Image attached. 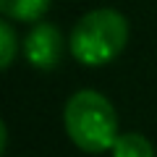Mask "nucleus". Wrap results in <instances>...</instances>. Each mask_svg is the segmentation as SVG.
Listing matches in <instances>:
<instances>
[{
  "instance_id": "obj_2",
  "label": "nucleus",
  "mask_w": 157,
  "mask_h": 157,
  "mask_svg": "<svg viewBox=\"0 0 157 157\" xmlns=\"http://www.w3.org/2000/svg\"><path fill=\"white\" fill-rule=\"evenodd\" d=\"M128 42V21L115 8H97L76 21L68 37L71 55L84 66H105L123 52Z\"/></svg>"
},
{
  "instance_id": "obj_3",
  "label": "nucleus",
  "mask_w": 157,
  "mask_h": 157,
  "mask_svg": "<svg viewBox=\"0 0 157 157\" xmlns=\"http://www.w3.org/2000/svg\"><path fill=\"white\" fill-rule=\"evenodd\" d=\"M24 55L34 68H55L63 55V37L52 24H37L24 39Z\"/></svg>"
},
{
  "instance_id": "obj_4",
  "label": "nucleus",
  "mask_w": 157,
  "mask_h": 157,
  "mask_svg": "<svg viewBox=\"0 0 157 157\" xmlns=\"http://www.w3.org/2000/svg\"><path fill=\"white\" fill-rule=\"evenodd\" d=\"M50 3L52 0H0V11L11 21L32 24L42 18V13L50 8Z\"/></svg>"
},
{
  "instance_id": "obj_6",
  "label": "nucleus",
  "mask_w": 157,
  "mask_h": 157,
  "mask_svg": "<svg viewBox=\"0 0 157 157\" xmlns=\"http://www.w3.org/2000/svg\"><path fill=\"white\" fill-rule=\"evenodd\" d=\"M18 50V42H16V32L8 21L0 24V66L3 68H11L13 58H16Z\"/></svg>"
},
{
  "instance_id": "obj_1",
  "label": "nucleus",
  "mask_w": 157,
  "mask_h": 157,
  "mask_svg": "<svg viewBox=\"0 0 157 157\" xmlns=\"http://www.w3.org/2000/svg\"><path fill=\"white\" fill-rule=\"evenodd\" d=\"M63 123L73 144L92 155L113 149L118 139V115L110 100L94 89H81L66 102Z\"/></svg>"
},
{
  "instance_id": "obj_5",
  "label": "nucleus",
  "mask_w": 157,
  "mask_h": 157,
  "mask_svg": "<svg viewBox=\"0 0 157 157\" xmlns=\"http://www.w3.org/2000/svg\"><path fill=\"white\" fill-rule=\"evenodd\" d=\"M113 157H155L152 141L141 134H118L113 144Z\"/></svg>"
}]
</instances>
